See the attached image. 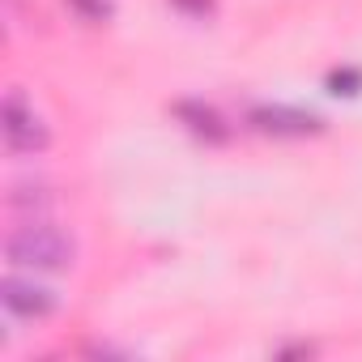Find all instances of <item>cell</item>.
Wrapping results in <instances>:
<instances>
[{
	"label": "cell",
	"instance_id": "obj_6",
	"mask_svg": "<svg viewBox=\"0 0 362 362\" xmlns=\"http://www.w3.org/2000/svg\"><path fill=\"white\" fill-rule=\"evenodd\" d=\"M47 205H52V197H47L43 184H18L9 192V209L13 214H26L30 222H39V214H47Z\"/></svg>",
	"mask_w": 362,
	"mask_h": 362
},
{
	"label": "cell",
	"instance_id": "obj_5",
	"mask_svg": "<svg viewBox=\"0 0 362 362\" xmlns=\"http://www.w3.org/2000/svg\"><path fill=\"white\" fill-rule=\"evenodd\" d=\"M175 115H179V124H184L192 136H201V141H226L230 136L226 119L214 107H205V103H175Z\"/></svg>",
	"mask_w": 362,
	"mask_h": 362
},
{
	"label": "cell",
	"instance_id": "obj_4",
	"mask_svg": "<svg viewBox=\"0 0 362 362\" xmlns=\"http://www.w3.org/2000/svg\"><path fill=\"white\" fill-rule=\"evenodd\" d=\"M0 298H5V311L18 320H47L56 311V294L26 277H5L0 281Z\"/></svg>",
	"mask_w": 362,
	"mask_h": 362
},
{
	"label": "cell",
	"instance_id": "obj_1",
	"mask_svg": "<svg viewBox=\"0 0 362 362\" xmlns=\"http://www.w3.org/2000/svg\"><path fill=\"white\" fill-rule=\"evenodd\" d=\"M5 256H9V264H18V269L64 273V269H73V260H77V243H73L64 230L47 226V222H26V226H18V230L5 239Z\"/></svg>",
	"mask_w": 362,
	"mask_h": 362
},
{
	"label": "cell",
	"instance_id": "obj_8",
	"mask_svg": "<svg viewBox=\"0 0 362 362\" xmlns=\"http://www.w3.org/2000/svg\"><path fill=\"white\" fill-rule=\"evenodd\" d=\"M328 86H332V94H358L362 90V73L358 69H337V73H328Z\"/></svg>",
	"mask_w": 362,
	"mask_h": 362
},
{
	"label": "cell",
	"instance_id": "obj_9",
	"mask_svg": "<svg viewBox=\"0 0 362 362\" xmlns=\"http://www.w3.org/2000/svg\"><path fill=\"white\" fill-rule=\"evenodd\" d=\"M170 5L184 18H209L214 13V0H170Z\"/></svg>",
	"mask_w": 362,
	"mask_h": 362
},
{
	"label": "cell",
	"instance_id": "obj_2",
	"mask_svg": "<svg viewBox=\"0 0 362 362\" xmlns=\"http://www.w3.org/2000/svg\"><path fill=\"white\" fill-rule=\"evenodd\" d=\"M0 132H5V145L13 153H43L52 132L43 124V115L22 98V94H9L5 98V111H0Z\"/></svg>",
	"mask_w": 362,
	"mask_h": 362
},
{
	"label": "cell",
	"instance_id": "obj_3",
	"mask_svg": "<svg viewBox=\"0 0 362 362\" xmlns=\"http://www.w3.org/2000/svg\"><path fill=\"white\" fill-rule=\"evenodd\" d=\"M247 124L264 136H315L324 132V119L311 115V111H298V107H281V103H264V107H252L247 111Z\"/></svg>",
	"mask_w": 362,
	"mask_h": 362
},
{
	"label": "cell",
	"instance_id": "obj_7",
	"mask_svg": "<svg viewBox=\"0 0 362 362\" xmlns=\"http://www.w3.org/2000/svg\"><path fill=\"white\" fill-rule=\"evenodd\" d=\"M69 9L81 18V22H90V26H103V22H111V0H69Z\"/></svg>",
	"mask_w": 362,
	"mask_h": 362
}]
</instances>
